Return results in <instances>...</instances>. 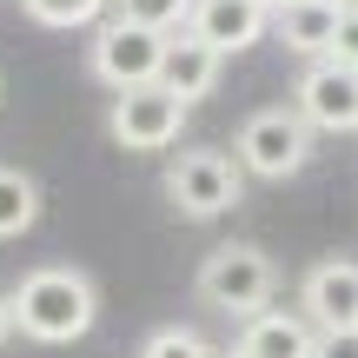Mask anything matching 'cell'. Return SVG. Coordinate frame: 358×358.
I'll return each instance as SVG.
<instances>
[{"label":"cell","mask_w":358,"mask_h":358,"mask_svg":"<svg viewBox=\"0 0 358 358\" xmlns=\"http://www.w3.org/2000/svg\"><path fill=\"white\" fill-rule=\"evenodd\" d=\"M7 312H13V332L40 338V345H73L100 319V292L80 266H34L7 292Z\"/></svg>","instance_id":"cell-1"},{"label":"cell","mask_w":358,"mask_h":358,"mask_svg":"<svg viewBox=\"0 0 358 358\" xmlns=\"http://www.w3.org/2000/svg\"><path fill=\"white\" fill-rule=\"evenodd\" d=\"M272 285H279V266H272L259 245H245V239L213 245V252L199 259V299L213 312H226V319H239V325L272 306Z\"/></svg>","instance_id":"cell-2"},{"label":"cell","mask_w":358,"mask_h":358,"mask_svg":"<svg viewBox=\"0 0 358 358\" xmlns=\"http://www.w3.org/2000/svg\"><path fill=\"white\" fill-rule=\"evenodd\" d=\"M166 199L179 206L186 219H219L245 199V173L232 153L219 146H186V153L166 166Z\"/></svg>","instance_id":"cell-3"},{"label":"cell","mask_w":358,"mask_h":358,"mask_svg":"<svg viewBox=\"0 0 358 358\" xmlns=\"http://www.w3.org/2000/svg\"><path fill=\"white\" fill-rule=\"evenodd\" d=\"M232 159H239V173L292 179V173H306V159H312V127L292 106H259L239 127V140H232Z\"/></svg>","instance_id":"cell-4"},{"label":"cell","mask_w":358,"mask_h":358,"mask_svg":"<svg viewBox=\"0 0 358 358\" xmlns=\"http://www.w3.org/2000/svg\"><path fill=\"white\" fill-rule=\"evenodd\" d=\"M166 40L173 34H146V27H133V20H100L93 27V47H87V66H93V80H106L113 93L159 87Z\"/></svg>","instance_id":"cell-5"},{"label":"cell","mask_w":358,"mask_h":358,"mask_svg":"<svg viewBox=\"0 0 358 358\" xmlns=\"http://www.w3.org/2000/svg\"><path fill=\"white\" fill-rule=\"evenodd\" d=\"M186 113L192 106H179L166 87H133V93H113L106 133H113L127 153H159V146H173L179 133H186Z\"/></svg>","instance_id":"cell-6"},{"label":"cell","mask_w":358,"mask_h":358,"mask_svg":"<svg viewBox=\"0 0 358 358\" xmlns=\"http://www.w3.org/2000/svg\"><path fill=\"white\" fill-rule=\"evenodd\" d=\"M292 113L312 133H358V73L338 60H312L292 87Z\"/></svg>","instance_id":"cell-7"},{"label":"cell","mask_w":358,"mask_h":358,"mask_svg":"<svg viewBox=\"0 0 358 358\" xmlns=\"http://www.w3.org/2000/svg\"><path fill=\"white\" fill-rule=\"evenodd\" d=\"M312 332H358V259H319L299 285Z\"/></svg>","instance_id":"cell-8"},{"label":"cell","mask_w":358,"mask_h":358,"mask_svg":"<svg viewBox=\"0 0 358 358\" xmlns=\"http://www.w3.org/2000/svg\"><path fill=\"white\" fill-rule=\"evenodd\" d=\"M186 34L206 40V47L226 60V53H245V47H259V40L272 34V13L259 7V0H199Z\"/></svg>","instance_id":"cell-9"},{"label":"cell","mask_w":358,"mask_h":358,"mask_svg":"<svg viewBox=\"0 0 358 358\" xmlns=\"http://www.w3.org/2000/svg\"><path fill=\"white\" fill-rule=\"evenodd\" d=\"M239 358H312L319 352V332L306 325V312H279L266 306L259 319L239 325V345H232Z\"/></svg>","instance_id":"cell-10"},{"label":"cell","mask_w":358,"mask_h":358,"mask_svg":"<svg viewBox=\"0 0 358 358\" xmlns=\"http://www.w3.org/2000/svg\"><path fill=\"white\" fill-rule=\"evenodd\" d=\"M219 66H226V60H219L206 40L179 34V40H166V60H159V87H166L179 106H199L206 93L219 87Z\"/></svg>","instance_id":"cell-11"},{"label":"cell","mask_w":358,"mask_h":358,"mask_svg":"<svg viewBox=\"0 0 358 358\" xmlns=\"http://www.w3.org/2000/svg\"><path fill=\"white\" fill-rule=\"evenodd\" d=\"M272 34H279L292 53H306V60H325L332 40H338V7H319V0H285V7L272 13Z\"/></svg>","instance_id":"cell-12"},{"label":"cell","mask_w":358,"mask_h":358,"mask_svg":"<svg viewBox=\"0 0 358 358\" xmlns=\"http://www.w3.org/2000/svg\"><path fill=\"white\" fill-rule=\"evenodd\" d=\"M40 219V179L20 166H0V239H20Z\"/></svg>","instance_id":"cell-13"},{"label":"cell","mask_w":358,"mask_h":358,"mask_svg":"<svg viewBox=\"0 0 358 358\" xmlns=\"http://www.w3.org/2000/svg\"><path fill=\"white\" fill-rule=\"evenodd\" d=\"M192 7L199 0H113V20H133L146 34H179L192 20Z\"/></svg>","instance_id":"cell-14"},{"label":"cell","mask_w":358,"mask_h":358,"mask_svg":"<svg viewBox=\"0 0 358 358\" xmlns=\"http://www.w3.org/2000/svg\"><path fill=\"white\" fill-rule=\"evenodd\" d=\"M40 27H93L106 13V0H20Z\"/></svg>","instance_id":"cell-15"},{"label":"cell","mask_w":358,"mask_h":358,"mask_svg":"<svg viewBox=\"0 0 358 358\" xmlns=\"http://www.w3.org/2000/svg\"><path fill=\"white\" fill-rule=\"evenodd\" d=\"M140 358H213V345H206L192 325H159V332L140 345Z\"/></svg>","instance_id":"cell-16"},{"label":"cell","mask_w":358,"mask_h":358,"mask_svg":"<svg viewBox=\"0 0 358 358\" xmlns=\"http://www.w3.org/2000/svg\"><path fill=\"white\" fill-rule=\"evenodd\" d=\"M325 60H338V66H352V73H358V7L338 13V40H332V53H325Z\"/></svg>","instance_id":"cell-17"},{"label":"cell","mask_w":358,"mask_h":358,"mask_svg":"<svg viewBox=\"0 0 358 358\" xmlns=\"http://www.w3.org/2000/svg\"><path fill=\"white\" fill-rule=\"evenodd\" d=\"M312 358H358V332H319V352Z\"/></svg>","instance_id":"cell-18"},{"label":"cell","mask_w":358,"mask_h":358,"mask_svg":"<svg viewBox=\"0 0 358 358\" xmlns=\"http://www.w3.org/2000/svg\"><path fill=\"white\" fill-rule=\"evenodd\" d=\"M13 332V312H7V292H0V338Z\"/></svg>","instance_id":"cell-19"},{"label":"cell","mask_w":358,"mask_h":358,"mask_svg":"<svg viewBox=\"0 0 358 358\" xmlns=\"http://www.w3.org/2000/svg\"><path fill=\"white\" fill-rule=\"evenodd\" d=\"M319 7H338V13H345V7H358V0H319Z\"/></svg>","instance_id":"cell-20"},{"label":"cell","mask_w":358,"mask_h":358,"mask_svg":"<svg viewBox=\"0 0 358 358\" xmlns=\"http://www.w3.org/2000/svg\"><path fill=\"white\" fill-rule=\"evenodd\" d=\"M259 7H266V13H279V7H285V0H259Z\"/></svg>","instance_id":"cell-21"},{"label":"cell","mask_w":358,"mask_h":358,"mask_svg":"<svg viewBox=\"0 0 358 358\" xmlns=\"http://www.w3.org/2000/svg\"><path fill=\"white\" fill-rule=\"evenodd\" d=\"M213 358H239V352H213Z\"/></svg>","instance_id":"cell-22"}]
</instances>
